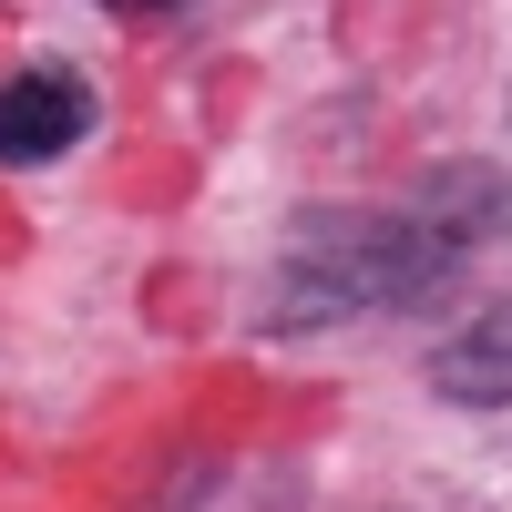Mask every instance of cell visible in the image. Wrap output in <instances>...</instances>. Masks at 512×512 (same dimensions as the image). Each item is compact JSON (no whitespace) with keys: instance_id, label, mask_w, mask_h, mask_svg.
Here are the masks:
<instances>
[{"instance_id":"cell-1","label":"cell","mask_w":512,"mask_h":512,"mask_svg":"<svg viewBox=\"0 0 512 512\" xmlns=\"http://www.w3.org/2000/svg\"><path fill=\"white\" fill-rule=\"evenodd\" d=\"M410 308L400 287V236L390 205H328V216H297V236L267 267V328H338V318H379Z\"/></svg>"},{"instance_id":"cell-2","label":"cell","mask_w":512,"mask_h":512,"mask_svg":"<svg viewBox=\"0 0 512 512\" xmlns=\"http://www.w3.org/2000/svg\"><path fill=\"white\" fill-rule=\"evenodd\" d=\"M512 226V185L492 175V164H431L400 205H390V236H400V287L410 308L431 287H451L461 267H472V246Z\"/></svg>"},{"instance_id":"cell-3","label":"cell","mask_w":512,"mask_h":512,"mask_svg":"<svg viewBox=\"0 0 512 512\" xmlns=\"http://www.w3.org/2000/svg\"><path fill=\"white\" fill-rule=\"evenodd\" d=\"M82 123H93L82 72H11L0 82V164H52L82 144Z\"/></svg>"},{"instance_id":"cell-4","label":"cell","mask_w":512,"mask_h":512,"mask_svg":"<svg viewBox=\"0 0 512 512\" xmlns=\"http://www.w3.org/2000/svg\"><path fill=\"white\" fill-rule=\"evenodd\" d=\"M431 390H441L451 410H512V297L431 349Z\"/></svg>"},{"instance_id":"cell-5","label":"cell","mask_w":512,"mask_h":512,"mask_svg":"<svg viewBox=\"0 0 512 512\" xmlns=\"http://www.w3.org/2000/svg\"><path fill=\"white\" fill-rule=\"evenodd\" d=\"M113 11H185V0H113Z\"/></svg>"}]
</instances>
